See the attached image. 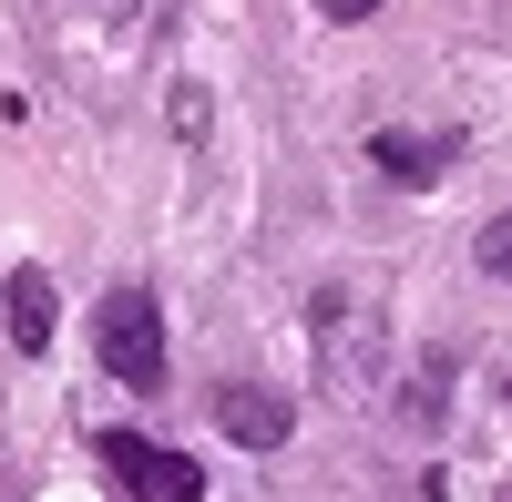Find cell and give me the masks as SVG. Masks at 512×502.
<instances>
[{"mask_svg": "<svg viewBox=\"0 0 512 502\" xmlns=\"http://www.w3.org/2000/svg\"><path fill=\"white\" fill-rule=\"evenodd\" d=\"M93 349H103V369L123 390H164V308H154V287H103Z\"/></svg>", "mask_w": 512, "mask_h": 502, "instance_id": "cell-1", "label": "cell"}, {"mask_svg": "<svg viewBox=\"0 0 512 502\" xmlns=\"http://www.w3.org/2000/svg\"><path fill=\"white\" fill-rule=\"evenodd\" d=\"M216 431H226V441H246V451H277V441H287V400H277V390L226 380V390H216Z\"/></svg>", "mask_w": 512, "mask_h": 502, "instance_id": "cell-4", "label": "cell"}, {"mask_svg": "<svg viewBox=\"0 0 512 502\" xmlns=\"http://www.w3.org/2000/svg\"><path fill=\"white\" fill-rule=\"evenodd\" d=\"M103 472L123 482V502H205V472L144 431H103Z\"/></svg>", "mask_w": 512, "mask_h": 502, "instance_id": "cell-2", "label": "cell"}, {"mask_svg": "<svg viewBox=\"0 0 512 502\" xmlns=\"http://www.w3.org/2000/svg\"><path fill=\"white\" fill-rule=\"evenodd\" d=\"M175 134H205V82H175Z\"/></svg>", "mask_w": 512, "mask_h": 502, "instance_id": "cell-7", "label": "cell"}, {"mask_svg": "<svg viewBox=\"0 0 512 502\" xmlns=\"http://www.w3.org/2000/svg\"><path fill=\"white\" fill-rule=\"evenodd\" d=\"M93 11H113V21H123V11H144V0H93Z\"/></svg>", "mask_w": 512, "mask_h": 502, "instance_id": "cell-9", "label": "cell"}, {"mask_svg": "<svg viewBox=\"0 0 512 502\" xmlns=\"http://www.w3.org/2000/svg\"><path fill=\"white\" fill-rule=\"evenodd\" d=\"M369 164H379V175H400V185H431L441 164H451V134H379Z\"/></svg>", "mask_w": 512, "mask_h": 502, "instance_id": "cell-5", "label": "cell"}, {"mask_svg": "<svg viewBox=\"0 0 512 502\" xmlns=\"http://www.w3.org/2000/svg\"><path fill=\"white\" fill-rule=\"evenodd\" d=\"M379 11V0H328V21H369Z\"/></svg>", "mask_w": 512, "mask_h": 502, "instance_id": "cell-8", "label": "cell"}, {"mask_svg": "<svg viewBox=\"0 0 512 502\" xmlns=\"http://www.w3.org/2000/svg\"><path fill=\"white\" fill-rule=\"evenodd\" d=\"M0 318H11V349H21V359H41V349H52V318H62L52 267H11V287H0Z\"/></svg>", "mask_w": 512, "mask_h": 502, "instance_id": "cell-3", "label": "cell"}, {"mask_svg": "<svg viewBox=\"0 0 512 502\" xmlns=\"http://www.w3.org/2000/svg\"><path fill=\"white\" fill-rule=\"evenodd\" d=\"M472 257H482V277H502V287H512V205L482 226V246H472Z\"/></svg>", "mask_w": 512, "mask_h": 502, "instance_id": "cell-6", "label": "cell"}]
</instances>
